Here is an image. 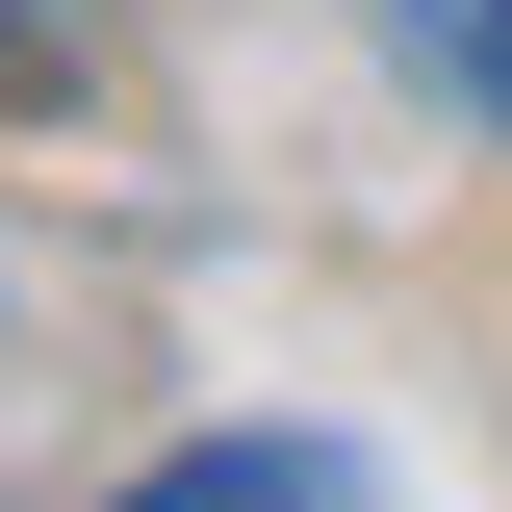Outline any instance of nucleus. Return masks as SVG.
<instances>
[{
    "label": "nucleus",
    "instance_id": "obj_2",
    "mask_svg": "<svg viewBox=\"0 0 512 512\" xmlns=\"http://www.w3.org/2000/svg\"><path fill=\"white\" fill-rule=\"evenodd\" d=\"M359 26H384L410 77H436L461 128H512V0H359Z\"/></svg>",
    "mask_w": 512,
    "mask_h": 512
},
{
    "label": "nucleus",
    "instance_id": "obj_1",
    "mask_svg": "<svg viewBox=\"0 0 512 512\" xmlns=\"http://www.w3.org/2000/svg\"><path fill=\"white\" fill-rule=\"evenodd\" d=\"M128 512H384L333 436H180V461H128Z\"/></svg>",
    "mask_w": 512,
    "mask_h": 512
}]
</instances>
